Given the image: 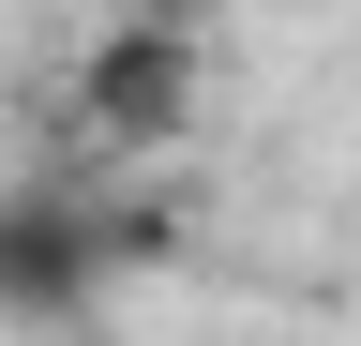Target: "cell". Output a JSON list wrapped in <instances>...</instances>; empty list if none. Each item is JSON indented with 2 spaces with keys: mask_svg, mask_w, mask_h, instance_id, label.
<instances>
[{
  "mask_svg": "<svg viewBox=\"0 0 361 346\" xmlns=\"http://www.w3.org/2000/svg\"><path fill=\"white\" fill-rule=\"evenodd\" d=\"M180 106H196L180 30H106V46H90V121H106V136H180Z\"/></svg>",
  "mask_w": 361,
  "mask_h": 346,
  "instance_id": "6da1fadb",
  "label": "cell"
}]
</instances>
